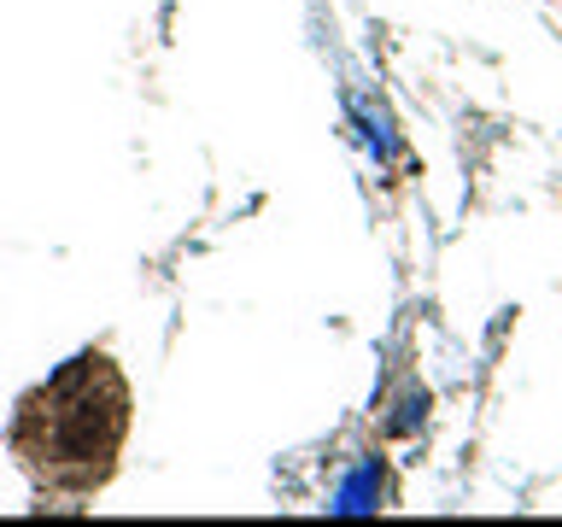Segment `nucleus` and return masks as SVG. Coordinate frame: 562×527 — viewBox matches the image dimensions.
I'll return each mask as SVG.
<instances>
[{"mask_svg":"<svg viewBox=\"0 0 562 527\" xmlns=\"http://www.w3.org/2000/svg\"><path fill=\"white\" fill-rule=\"evenodd\" d=\"M135 428L130 375L105 346H82L47 381L18 393L7 416V451L30 474L35 509H77L100 498L123 469V446Z\"/></svg>","mask_w":562,"mask_h":527,"instance_id":"1","label":"nucleus"},{"mask_svg":"<svg viewBox=\"0 0 562 527\" xmlns=\"http://www.w3.org/2000/svg\"><path fill=\"white\" fill-rule=\"evenodd\" d=\"M428 404H434L428 386H422L416 375H398V381L375 399V434H381V439H411V434H422Z\"/></svg>","mask_w":562,"mask_h":527,"instance_id":"3","label":"nucleus"},{"mask_svg":"<svg viewBox=\"0 0 562 527\" xmlns=\"http://www.w3.org/2000/svg\"><path fill=\"white\" fill-rule=\"evenodd\" d=\"M393 498H398V481L381 451V434L375 439L346 434L334 446V463L323 481V509L328 516H381V509H393Z\"/></svg>","mask_w":562,"mask_h":527,"instance_id":"2","label":"nucleus"}]
</instances>
